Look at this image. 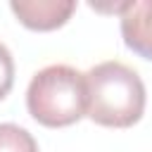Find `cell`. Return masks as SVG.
Instances as JSON below:
<instances>
[{
    "mask_svg": "<svg viewBox=\"0 0 152 152\" xmlns=\"http://www.w3.org/2000/svg\"><path fill=\"white\" fill-rule=\"evenodd\" d=\"M86 116L107 128H128L145 112V86L124 62H100L86 74Z\"/></svg>",
    "mask_w": 152,
    "mask_h": 152,
    "instance_id": "cell-1",
    "label": "cell"
},
{
    "mask_svg": "<svg viewBox=\"0 0 152 152\" xmlns=\"http://www.w3.org/2000/svg\"><path fill=\"white\" fill-rule=\"evenodd\" d=\"M26 107L28 114L48 128L76 124L86 116L88 107L86 74L69 64H50L36 71L26 88Z\"/></svg>",
    "mask_w": 152,
    "mask_h": 152,
    "instance_id": "cell-2",
    "label": "cell"
},
{
    "mask_svg": "<svg viewBox=\"0 0 152 152\" xmlns=\"http://www.w3.org/2000/svg\"><path fill=\"white\" fill-rule=\"evenodd\" d=\"M10 10L31 31H55L69 21L76 10L74 0H12Z\"/></svg>",
    "mask_w": 152,
    "mask_h": 152,
    "instance_id": "cell-3",
    "label": "cell"
},
{
    "mask_svg": "<svg viewBox=\"0 0 152 152\" xmlns=\"http://www.w3.org/2000/svg\"><path fill=\"white\" fill-rule=\"evenodd\" d=\"M121 36L128 50L152 59V0H133L121 7Z\"/></svg>",
    "mask_w": 152,
    "mask_h": 152,
    "instance_id": "cell-4",
    "label": "cell"
},
{
    "mask_svg": "<svg viewBox=\"0 0 152 152\" xmlns=\"http://www.w3.org/2000/svg\"><path fill=\"white\" fill-rule=\"evenodd\" d=\"M0 152H38L33 135L17 124H0Z\"/></svg>",
    "mask_w": 152,
    "mask_h": 152,
    "instance_id": "cell-5",
    "label": "cell"
},
{
    "mask_svg": "<svg viewBox=\"0 0 152 152\" xmlns=\"http://www.w3.org/2000/svg\"><path fill=\"white\" fill-rule=\"evenodd\" d=\"M14 86V59L5 43H0V100L10 95Z\"/></svg>",
    "mask_w": 152,
    "mask_h": 152,
    "instance_id": "cell-6",
    "label": "cell"
}]
</instances>
